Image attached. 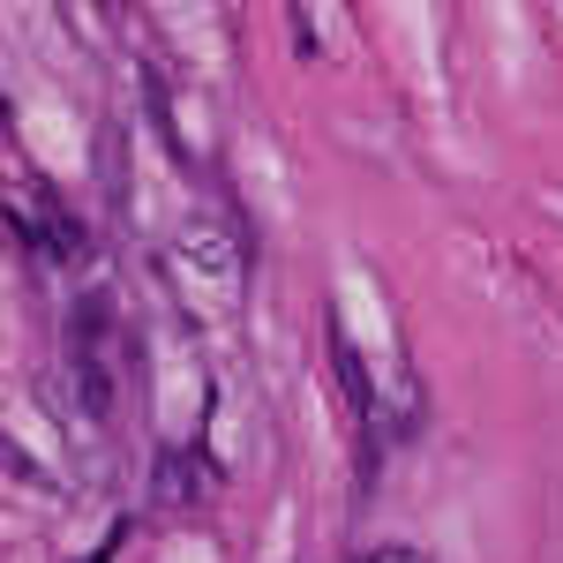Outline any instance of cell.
Returning a JSON list of instances; mask_svg holds the SVG:
<instances>
[{
  "label": "cell",
  "instance_id": "1",
  "mask_svg": "<svg viewBox=\"0 0 563 563\" xmlns=\"http://www.w3.org/2000/svg\"><path fill=\"white\" fill-rule=\"evenodd\" d=\"M368 563H429V556H421V549H376Z\"/></svg>",
  "mask_w": 563,
  "mask_h": 563
}]
</instances>
